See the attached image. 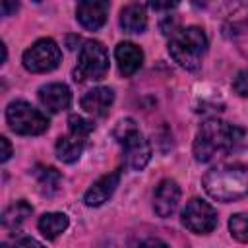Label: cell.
<instances>
[{
	"label": "cell",
	"mask_w": 248,
	"mask_h": 248,
	"mask_svg": "<svg viewBox=\"0 0 248 248\" xmlns=\"http://www.w3.org/2000/svg\"><path fill=\"white\" fill-rule=\"evenodd\" d=\"M114 103V91L110 87H93L81 97V108L91 116H107Z\"/></svg>",
	"instance_id": "9a60e30c"
},
{
	"label": "cell",
	"mask_w": 248,
	"mask_h": 248,
	"mask_svg": "<svg viewBox=\"0 0 248 248\" xmlns=\"http://www.w3.org/2000/svg\"><path fill=\"white\" fill-rule=\"evenodd\" d=\"M112 136L116 138V141L122 145V153H124V165L130 170H141L145 169V165L151 159V145L149 141L143 138V134L140 132L136 120L132 118H122Z\"/></svg>",
	"instance_id": "277c9868"
},
{
	"label": "cell",
	"mask_w": 248,
	"mask_h": 248,
	"mask_svg": "<svg viewBox=\"0 0 248 248\" xmlns=\"http://www.w3.org/2000/svg\"><path fill=\"white\" fill-rule=\"evenodd\" d=\"M207 50V35L198 25L180 27L169 37V54L184 70H198Z\"/></svg>",
	"instance_id": "3957f363"
},
{
	"label": "cell",
	"mask_w": 248,
	"mask_h": 248,
	"mask_svg": "<svg viewBox=\"0 0 248 248\" xmlns=\"http://www.w3.org/2000/svg\"><path fill=\"white\" fill-rule=\"evenodd\" d=\"M120 174H122V170L116 169V170H110L108 174H103L99 180H95L87 188V192L83 194V203L87 207H99V205H103L114 194V190L118 188Z\"/></svg>",
	"instance_id": "8fae6325"
},
{
	"label": "cell",
	"mask_w": 248,
	"mask_h": 248,
	"mask_svg": "<svg viewBox=\"0 0 248 248\" xmlns=\"http://www.w3.org/2000/svg\"><path fill=\"white\" fill-rule=\"evenodd\" d=\"M33 213V207L25 200H17L10 203L2 213V229L4 231H17L19 225Z\"/></svg>",
	"instance_id": "ac0fdd59"
},
{
	"label": "cell",
	"mask_w": 248,
	"mask_h": 248,
	"mask_svg": "<svg viewBox=\"0 0 248 248\" xmlns=\"http://www.w3.org/2000/svg\"><path fill=\"white\" fill-rule=\"evenodd\" d=\"M16 10H17V4H12V2H8V0L2 2V16H10V14L16 12Z\"/></svg>",
	"instance_id": "484cf974"
},
{
	"label": "cell",
	"mask_w": 248,
	"mask_h": 248,
	"mask_svg": "<svg viewBox=\"0 0 248 248\" xmlns=\"http://www.w3.org/2000/svg\"><path fill=\"white\" fill-rule=\"evenodd\" d=\"M0 50H2V64H4L6 58H8V50H6V45L4 43H0Z\"/></svg>",
	"instance_id": "4316f807"
},
{
	"label": "cell",
	"mask_w": 248,
	"mask_h": 248,
	"mask_svg": "<svg viewBox=\"0 0 248 248\" xmlns=\"http://www.w3.org/2000/svg\"><path fill=\"white\" fill-rule=\"evenodd\" d=\"M0 145H2V153H0L2 157H0V161H2V163H6V161L12 157V145H10V141H8V138H6V136H2V138H0Z\"/></svg>",
	"instance_id": "603a6c76"
},
{
	"label": "cell",
	"mask_w": 248,
	"mask_h": 248,
	"mask_svg": "<svg viewBox=\"0 0 248 248\" xmlns=\"http://www.w3.org/2000/svg\"><path fill=\"white\" fill-rule=\"evenodd\" d=\"M37 99L41 107L46 108L48 112H60L72 105V91L66 83L54 81V83L41 85L37 91Z\"/></svg>",
	"instance_id": "4fadbf2b"
},
{
	"label": "cell",
	"mask_w": 248,
	"mask_h": 248,
	"mask_svg": "<svg viewBox=\"0 0 248 248\" xmlns=\"http://www.w3.org/2000/svg\"><path fill=\"white\" fill-rule=\"evenodd\" d=\"M108 72V52L99 41H85L78 54V66L74 70L76 81H99Z\"/></svg>",
	"instance_id": "52a82bcc"
},
{
	"label": "cell",
	"mask_w": 248,
	"mask_h": 248,
	"mask_svg": "<svg viewBox=\"0 0 248 248\" xmlns=\"http://www.w3.org/2000/svg\"><path fill=\"white\" fill-rule=\"evenodd\" d=\"M178 202H180V186H178V182L172 180V178H163L157 184L155 194H153V211L159 217L167 219L176 211Z\"/></svg>",
	"instance_id": "30bf717a"
},
{
	"label": "cell",
	"mask_w": 248,
	"mask_h": 248,
	"mask_svg": "<svg viewBox=\"0 0 248 248\" xmlns=\"http://www.w3.org/2000/svg\"><path fill=\"white\" fill-rule=\"evenodd\" d=\"M244 138V130L236 124L219 120V118H209L205 120L194 138L192 153L198 163H207L213 159L217 153H227L229 149L236 147V143Z\"/></svg>",
	"instance_id": "7a4b0ae2"
},
{
	"label": "cell",
	"mask_w": 248,
	"mask_h": 248,
	"mask_svg": "<svg viewBox=\"0 0 248 248\" xmlns=\"http://www.w3.org/2000/svg\"><path fill=\"white\" fill-rule=\"evenodd\" d=\"M108 8L110 4L105 0H83L76 8V17L81 27L89 31H97L105 25L108 17Z\"/></svg>",
	"instance_id": "7c38bea8"
},
{
	"label": "cell",
	"mask_w": 248,
	"mask_h": 248,
	"mask_svg": "<svg viewBox=\"0 0 248 248\" xmlns=\"http://www.w3.org/2000/svg\"><path fill=\"white\" fill-rule=\"evenodd\" d=\"M114 58H116V64H118V72L124 78H130V76H134L141 68V64H143V50L138 45L130 43V41H122L114 48Z\"/></svg>",
	"instance_id": "5bb4252c"
},
{
	"label": "cell",
	"mask_w": 248,
	"mask_h": 248,
	"mask_svg": "<svg viewBox=\"0 0 248 248\" xmlns=\"http://www.w3.org/2000/svg\"><path fill=\"white\" fill-rule=\"evenodd\" d=\"M62 60V50L56 45V41L45 37L35 41L21 56L23 68L31 74H46L52 72L54 68H58Z\"/></svg>",
	"instance_id": "ba28073f"
},
{
	"label": "cell",
	"mask_w": 248,
	"mask_h": 248,
	"mask_svg": "<svg viewBox=\"0 0 248 248\" xmlns=\"http://www.w3.org/2000/svg\"><path fill=\"white\" fill-rule=\"evenodd\" d=\"M120 27L126 33H143L147 27L145 4H128L120 10Z\"/></svg>",
	"instance_id": "2e32d148"
},
{
	"label": "cell",
	"mask_w": 248,
	"mask_h": 248,
	"mask_svg": "<svg viewBox=\"0 0 248 248\" xmlns=\"http://www.w3.org/2000/svg\"><path fill=\"white\" fill-rule=\"evenodd\" d=\"M35 176H37L39 188L45 196H52L58 190L60 180H62V174L54 167H43V165H39L35 169Z\"/></svg>",
	"instance_id": "d6986e66"
},
{
	"label": "cell",
	"mask_w": 248,
	"mask_h": 248,
	"mask_svg": "<svg viewBox=\"0 0 248 248\" xmlns=\"http://www.w3.org/2000/svg\"><path fill=\"white\" fill-rule=\"evenodd\" d=\"M70 225V219L66 213H60V211H50V213H43L39 217V231L43 232L45 238L48 240H54L56 236H60Z\"/></svg>",
	"instance_id": "e0dca14e"
},
{
	"label": "cell",
	"mask_w": 248,
	"mask_h": 248,
	"mask_svg": "<svg viewBox=\"0 0 248 248\" xmlns=\"http://www.w3.org/2000/svg\"><path fill=\"white\" fill-rule=\"evenodd\" d=\"M232 89H234L236 95L248 97V68H244V70H240L236 74V78L232 81Z\"/></svg>",
	"instance_id": "44dd1931"
},
{
	"label": "cell",
	"mask_w": 248,
	"mask_h": 248,
	"mask_svg": "<svg viewBox=\"0 0 248 248\" xmlns=\"http://www.w3.org/2000/svg\"><path fill=\"white\" fill-rule=\"evenodd\" d=\"M140 248H169V244L163 242L161 238H145V240L140 244Z\"/></svg>",
	"instance_id": "cb8c5ba5"
},
{
	"label": "cell",
	"mask_w": 248,
	"mask_h": 248,
	"mask_svg": "<svg viewBox=\"0 0 248 248\" xmlns=\"http://www.w3.org/2000/svg\"><path fill=\"white\" fill-rule=\"evenodd\" d=\"M229 231L236 242H248V211H240V213L231 215Z\"/></svg>",
	"instance_id": "ffe728a7"
},
{
	"label": "cell",
	"mask_w": 248,
	"mask_h": 248,
	"mask_svg": "<svg viewBox=\"0 0 248 248\" xmlns=\"http://www.w3.org/2000/svg\"><path fill=\"white\" fill-rule=\"evenodd\" d=\"M180 221L188 231H192L196 234H209L217 227L219 217L211 203H207L205 200H200V198H192L184 205Z\"/></svg>",
	"instance_id": "9c48e42d"
},
{
	"label": "cell",
	"mask_w": 248,
	"mask_h": 248,
	"mask_svg": "<svg viewBox=\"0 0 248 248\" xmlns=\"http://www.w3.org/2000/svg\"><path fill=\"white\" fill-rule=\"evenodd\" d=\"M153 10H170L176 6V2H151L149 4Z\"/></svg>",
	"instance_id": "d4e9b609"
},
{
	"label": "cell",
	"mask_w": 248,
	"mask_h": 248,
	"mask_svg": "<svg viewBox=\"0 0 248 248\" xmlns=\"http://www.w3.org/2000/svg\"><path fill=\"white\" fill-rule=\"evenodd\" d=\"M93 122L83 118L81 114H70L68 116V132L58 138L56 141V157L62 163H76L79 155L83 153V147L87 143L89 134L93 132Z\"/></svg>",
	"instance_id": "5b68a950"
},
{
	"label": "cell",
	"mask_w": 248,
	"mask_h": 248,
	"mask_svg": "<svg viewBox=\"0 0 248 248\" xmlns=\"http://www.w3.org/2000/svg\"><path fill=\"white\" fill-rule=\"evenodd\" d=\"M6 122L10 130L19 136H39L48 128L46 114L23 99L12 101L6 107Z\"/></svg>",
	"instance_id": "8992f818"
},
{
	"label": "cell",
	"mask_w": 248,
	"mask_h": 248,
	"mask_svg": "<svg viewBox=\"0 0 248 248\" xmlns=\"http://www.w3.org/2000/svg\"><path fill=\"white\" fill-rule=\"evenodd\" d=\"M209 198L229 203L248 196V143L229 149L202 178Z\"/></svg>",
	"instance_id": "6da1fadb"
},
{
	"label": "cell",
	"mask_w": 248,
	"mask_h": 248,
	"mask_svg": "<svg viewBox=\"0 0 248 248\" xmlns=\"http://www.w3.org/2000/svg\"><path fill=\"white\" fill-rule=\"evenodd\" d=\"M14 248H45V246L39 240H35L33 236H23L14 244Z\"/></svg>",
	"instance_id": "7402d4cb"
}]
</instances>
